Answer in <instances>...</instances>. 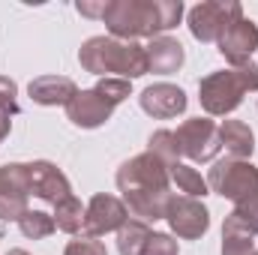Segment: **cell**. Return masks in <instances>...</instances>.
I'll list each match as a JSON object with an SVG mask.
<instances>
[{
  "instance_id": "20",
  "label": "cell",
  "mask_w": 258,
  "mask_h": 255,
  "mask_svg": "<svg viewBox=\"0 0 258 255\" xmlns=\"http://www.w3.org/2000/svg\"><path fill=\"white\" fill-rule=\"evenodd\" d=\"M84 204L75 198V195H69V198H63V201H57L54 204V225L60 228V231H66V234H78L81 228H84Z\"/></svg>"
},
{
  "instance_id": "5",
  "label": "cell",
  "mask_w": 258,
  "mask_h": 255,
  "mask_svg": "<svg viewBox=\"0 0 258 255\" xmlns=\"http://www.w3.org/2000/svg\"><path fill=\"white\" fill-rule=\"evenodd\" d=\"M237 18H243V6L237 0H204L189 9L186 24L198 42H219V36Z\"/></svg>"
},
{
  "instance_id": "22",
  "label": "cell",
  "mask_w": 258,
  "mask_h": 255,
  "mask_svg": "<svg viewBox=\"0 0 258 255\" xmlns=\"http://www.w3.org/2000/svg\"><path fill=\"white\" fill-rule=\"evenodd\" d=\"M222 255H255L252 234L243 231L231 216H225L222 222Z\"/></svg>"
},
{
  "instance_id": "27",
  "label": "cell",
  "mask_w": 258,
  "mask_h": 255,
  "mask_svg": "<svg viewBox=\"0 0 258 255\" xmlns=\"http://www.w3.org/2000/svg\"><path fill=\"white\" fill-rule=\"evenodd\" d=\"M63 255H108V249H105V243L102 240H96V237H75V240H69L66 243Z\"/></svg>"
},
{
  "instance_id": "19",
  "label": "cell",
  "mask_w": 258,
  "mask_h": 255,
  "mask_svg": "<svg viewBox=\"0 0 258 255\" xmlns=\"http://www.w3.org/2000/svg\"><path fill=\"white\" fill-rule=\"evenodd\" d=\"M150 225L141 219H126L117 231V252L120 255H144V246L150 240Z\"/></svg>"
},
{
  "instance_id": "32",
  "label": "cell",
  "mask_w": 258,
  "mask_h": 255,
  "mask_svg": "<svg viewBox=\"0 0 258 255\" xmlns=\"http://www.w3.org/2000/svg\"><path fill=\"white\" fill-rule=\"evenodd\" d=\"M6 255H30V252H24V249H9Z\"/></svg>"
},
{
  "instance_id": "26",
  "label": "cell",
  "mask_w": 258,
  "mask_h": 255,
  "mask_svg": "<svg viewBox=\"0 0 258 255\" xmlns=\"http://www.w3.org/2000/svg\"><path fill=\"white\" fill-rule=\"evenodd\" d=\"M96 90H99V93H102V96L117 108L129 93H132V81H126V78H114V75H105V78H99Z\"/></svg>"
},
{
  "instance_id": "7",
  "label": "cell",
  "mask_w": 258,
  "mask_h": 255,
  "mask_svg": "<svg viewBox=\"0 0 258 255\" xmlns=\"http://www.w3.org/2000/svg\"><path fill=\"white\" fill-rule=\"evenodd\" d=\"M27 198H30V168L24 162L0 165V219L18 222L30 210Z\"/></svg>"
},
{
  "instance_id": "14",
  "label": "cell",
  "mask_w": 258,
  "mask_h": 255,
  "mask_svg": "<svg viewBox=\"0 0 258 255\" xmlns=\"http://www.w3.org/2000/svg\"><path fill=\"white\" fill-rule=\"evenodd\" d=\"M30 195L48 201V204H57L72 195V186L66 180V174L48 159H39V162H30Z\"/></svg>"
},
{
  "instance_id": "33",
  "label": "cell",
  "mask_w": 258,
  "mask_h": 255,
  "mask_svg": "<svg viewBox=\"0 0 258 255\" xmlns=\"http://www.w3.org/2000/svg\"><path fill=\"white\" fill-rule=\"evenodd\" d=\"M255 255H258V252H255Z\"/></svg>"
},
{
  "instance_id": "15",
  "label": "cell",
  "mask_w": 258,
  "mask_h": 255,
  "mask_svg": "<svg viewBox=\"0 0 258 255\" xmlns=\"http://www.w3.org/2000/svg\"><path fill=\"white\" fill-rule=\"evenodd\" d=\"M144 51H147V72L153 75H171L186 60V51L174 36H153L144 45Z\"/></svg>"
},
{
  "instance_id": "11",
  "label": "cell",
  "mask_w": 258,
  "mask_h": 255,
  "mask_svg": "<svg viewBox=\"0 0 258 255\" xmlns=\"http://www.w3.org/2000/svg\"><path fill=\"white\" fill-rule=\"evenodd\" d=\"M138 102H141V111L150 114L153 120H171V117L186 111V93L177 84H168V81L144 87Z\"/></svg>"
},
{
  "instance_id": "21",
  "label": "cell",
  "mask_w": 258,
  "mask_h": 255,
  "mask_svg": "<svg viewBox=\"0 0 258 255\" xmlns=\"http://www.w3.org/2000/svg\"><path fill=\"white\" fill-rule=\"evenodd\" d=\"M168 174H171V183L183 192V195H189V198H204V195L210 192L207 180L195 171L192 165H186V162H174V165L168 168Z\"/></svg>"
},
{
  "instance_id": "13",
  "label": "cell",
  "mask_w": 258,
  "mask_h": 255,
  "mask_svg": "<svg viewBox=\"0 0 258 255\" xmlns=\"http://www.w3.org/2000/svg\"><path fill=\"white\" fill-rule=\"evenodd\" d=\"M111 114H114V105H111L96 87H90V90H78V93L72 96V102L66 105V117H69L78 129L102 126L105 120H111Z\"/></svg>"
},
{
  "instance_id": "25",
  "label": "cell",
  "mask_w": 258,
  "mask_h": 255,
  "mask_svg": "<svg viewBox=\"0 0 258 255\" xmlns=\"http://www.w3.org/2000/svg\"><path fill=\"white\" fill-rule=\"evenodd\" d=\"M243 231H249L252 237L258 234V195H252V198H246V201H240V204H234V210L228 213Z\"/></svg>"
},
{
  "instance_id": "31",
  "label": "cell",
  "mask_w": 258,
  "mask_h": 255,
  "mask_svg": "<svg viewBox=\"0 0 258 255\" xmlns=\"http://www.w3.org/2000/svg\"><path fill=\"white\" fill-rule=\"evenodd\" d=\"M9 129H12V120H9L6 114H0V144H3V138L9 135Z\"/></svg>"
},
{
  "instance_id": "10",
  "label": "cell",
  "mask_w": 258,
  "mask_h": 255,
  "mask_svg": "<svg viewBox=\"0 0 258 255\" xmlns=\"http://www.w3.org/2000/svg\"><path fill=\"white\" fill-rule=\"evenodd\" d=\"M126 219H129V210H126V204H123V198L99 192V195L90 198V204L84 210V228H81V234L84 237H102V234L120 231V225Z\"/></svg>"
},
{
  "instance_id": "17",
  "label": "cell",
  "mask_w": 258,
  "mask_h": 255,
  "mask_svg": "<svg viewBox=\"0 0 258 255\" xmlns=\"http://www.w3.org/2000/svg\"><path fill=\"white\" fill-rule=\"evenodd\" d=\"M27 93L36 105H69L72 96L78 93L75 81L66 75H39L27 84Z\"/></svg>"
},
{
  "instance_id": "4",
  "label": "cell",
  "mask_w": 258,
  "mask_h": 255,
  "mask_svg": "<svg viewBox=\"0 0 258 255\" xmlns=\"http://www.w3.org/2000/svg\"><path fill=\"white\" fill-rule=\"evenodd\" d=\"M207 186L216 195L240 204L258 195V168L249 159H219L207 174Z\"/></svg>"
},
{
  "instance_id": "6",
  "label": "cell",
  "mask_w": 258,
  "mask_h": 255,
  "mask_svg": "<svg viewBox=\"0 0 258 255\" xmlns=\"http://www.w3.org/2000/svg\"><path fill=\"white\" fill-rule=\"evenodd\" d=\"M117 189L129 195V192H141V189H171V174H168V165L153 156V153H138L126 159L120 168H117Z\"/></svg>"
},
{
  "instance_id": "29",
  "label": "cell",
  "mask_w": 258,
  "mask_h": 255,
  "mask_svg": "<svg viewBox=\"0 0 258 255\" xmlns=\"http://www.w3.org/2000/svg\"><path fill=\"white\" fill-rule=\"evenodd\" d=\"M177 240L171 237V234H150V240H147V246H144V255H177Z\"/></svg>"
},
{
  "instance_id": "3",
  "label": "cell",
  "mask_w": 258,
  "mask_h": 255,
  "mask_svg": "<svg viewBox=\"0 0 258 255\" xmlns=\"http://www.w3.org/2000/svg\"><path fill=\"white\" fill-rule=\"evenodd\" d=\"M252 90H258V63H252V60L243 66H234V69L210 72L198 81V99L210 117L231 114L243 102V96Z\"/></svg>"
},
{
  "instance_id": "30",
  "label": "cell",
  "mask_w": 258,
  "mask_h": 255,
  "mask_svg": "<svg viewBox=\"0 0 258 255\" xmlns=\"http://www.w3.org/2000/svg\"><path fill=\"white\" fill-rule=\"evenodd\" d=\"M105 0H99V3H90V0H78L75 3V9L81 12V15H87V18H102L105 15Z\"/></svg>"
},
{
  "instance_id": "28",
  "label": "cell",
  "mask_w": 258,
  "mask_h": 255,
  "mask_svg": "<svg viewBox=\"0 0 258 255\" xmlns=\"http://www.w3.org/2000/svg\"><path fill=\"white\" fill-rule=\"evenodd\" d=\"M0 114H6V117L18 114V87L6 75H0Z\"/></svg>"
},
{
  "instance_id": "12",
  "label": "cell",
  "mask_w": 258,
  "mask_h": 255,
  "mask_svg": "<svg viewBox=\"0 0 258 255\" xmlns=\"http://www.w3.org/2000/svg\"><path fill=\"white\" fill-rule=\"evenodd\" d=\"M219 54L228 60L231 66H243L252 60V54H255L258 48V27L255 21H249V18H237L222 36H219Z\"/></svg>"
},
{
  "instance_id": "9",
  "label": "cell",
  "mask_w": 258,
  "mask_h": 255,
  "mask_svg": "<svg viewBox=\"0 0 258 255\" xmlns=\"http://www.w3.org/2000/svg\"><path fill=\"white\" fill-rule=\"evenodd\" d=\"M165 222L171 225V231L183 240H198L207 234L210 228V210L204 207L201 198H189V195H174L165 213Z\"/></svg>"
},
{
  "instance_id": "23",
  "label": "cell",
  "mask_w": 258,
  "mask_h": 255,
  "mask_svg": "<svg viewBox=\"0 0 258 255\" xmlns=\"http://www.w3.org/2000/svg\"><path fill=\"white\" fill-rule=\"evenodd\" d=\"M147 153L159 156L168 168H171L174 162H180V144H177L174 129H156V132L147 138Z\"/></svg>"
},
{
  "instance_id": "1",
  "label": "cell",
  "mask_w": 258,
  "mask_h": 255,
  "mask_svg": "<svg viewBox=\"0 0 258 255\" xmlns=\"http://www.w3.org/2000/svg\"><path fill=\"white\" fill-rule=\"evenodd\" d=\"M180 18V0H108L102 15L108 33L120 42H135L141 36H165V30L177 27Z\"/></svg>"
},
{
  "instance_id": "24",
  "label": "cell",
  "mask_w": 258,
  "mask_h": 255,
  "mask_svg": "<svg viewBox=\"0 0 258 255\" xmlns=\"http://www.w3.org/2000/svg\"><path fill=\"white\" fill-rule=\"evenodd\" d=\"M18 228L27 240H45L54 234V216L51 213H42V210H27L21 219H18Z\"/></svg>"
},
{
  "instance_id": "8",
  "label": "cell",
  "mask_w": 258,
  "mask_h": 255,
  "mask_svg": "<svg viewBox=\"0 0 258 255\" xmlns=\"http://www.w3.org/2000/svg\"><path fill=\"white\" fill-rule=\"evenodd\" d=\"M174 135L180 144V156H186L192 162H210L219 153V126L210 117L183 120Z\"/></svg>"
},
{
  "instance_id": "18",
  "label": "cell",
  "mask_w": 258,
  "mask_h": 255,
  "mask_svg": "<svg viewBox=\"0 0 258 255\" xmlns=\"http://www.w3.org/2000/svg\"><path fill=\"white\" fill-rule=\"evenodd\" d=\"M219 147H225L228 159H249L255 150V135L243 120H222L219 123Z\"/></svg>"
},
{
  "instance_id": "16",
  "label": "cell",
  "mask_w": 258,
  "mask_h": 255,
  "mask_svg": "<svg viewBox=\"0 0 258 255\" xmlns=\"http://www.w3.org/2000/svg\"><path fill=\"white\" fill-rule=\"evenodd\" d=\"M171 198H174L171 189H141L123 195V204H126L129 216H135L141 222H156V219H165Z\"/></svg>"
},
{
  "instance_id": "2",
  "label": "cell",
  "mask_w": 258,
  "mask_h": 255,
  "mask_svg": "<svg viewBox=\"0 0 258 255\" xmlns=\"http://www.w3.org/2000/svg\"><path fill=\"white\" fill-rule=\"evenodd\" d=\"M78 63L93 75L114 72V78H141L147 75V51L138 42H120L114 36H90L78 48Z\"/></svg>"
}]
</instances>
